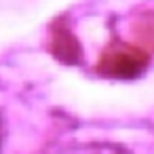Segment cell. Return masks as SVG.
I'll return each mask as SVG.
<instances>
[{"mask_svg":"<svg viewBox=\"0 0 154 154\" xmlns=\"http://www.w3.org/2000/svg\"><path fill=\"white\" fill-rule=\"evenodd\" d=\"M125 34L112 36V42L101 51L97 72L106 78L129 80L139 76L152 61L154 51V17L139 15L129 19Z\"/></svg>","mask_w":154,"mask_h":154,"instance_id":"obj_1","label":"cell"},{"mask_svg":"<svg viewBox=\"0 0 154 154\" xmlns=\"http://www.w3.org/2000/svg\"><path fill=\"white\" fill-rule=\"evenodd\" d=\"M51 47H53V51H61V53H59V59H61V61L72 63V61L78 57V42H76L74 34H72L68 28L53 30Z\"/></svg>","mask_w":154,"mask_h":154,"instance_id":"obj_2","label":"cell"},{"mask_svg":"<svg viewBox=\"0 0 154 154\" xmlns=\"http://www.w3.org/2000/svg\"><path fill=\"white\" fill-rule=\"evenodd\" d=\"M59 154H129L118 146H110V143H91V146H78L72 150H63Z\"/></svg>","mask_w":154,"mask_h":154,"instance_id":"obj_3","label":"cell"},{"mask_svg":"<svg viewBox=\"0 0 154 154\" xmlns=\"http://www.w3.org/2000/svg\"><path fill=\"white\" fill-rule=\"evenodd\" d=\"M0 143H2V122H0Z\"/></svg>","mask_w":154,"mask_h":154,"instance_id":"obj_4","label":"cell"}]
</instances>
